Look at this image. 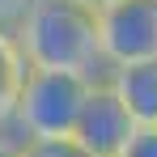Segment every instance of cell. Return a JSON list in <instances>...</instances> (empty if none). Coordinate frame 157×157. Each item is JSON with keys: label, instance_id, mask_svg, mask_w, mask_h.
<instances>
[{"label": "cell", "instance_id": "obj_1", "mask_svg": "<svg viewBox=\"0 0 157 157\" xmlns=\"http://www.w3.org/2000/svg\"><path fill=\"white\" fill-rule=\"evenodd\" d=\"M13 43L26 68L81 72L89 81H106L98 51V17L77 0H34L13 30Z\"/></svg>", "mask_w": 157, "mask_h": 157}, {"label": "cell", "instance_id": "obj_2", "mask_svg": "<svg viewBox=\"0 0 157 157\" xmlns=\"http://www.w3.org/2000/svg\"><path fill=\"white\" fill-rule=\"evenodd\" d=\"M94 81L81 72H47V68H26V81L17 89L9 132L17 140H68L77 128V115L85 106Z\"/></svg>", "mask_w": 157, "mask_h": 157}, {"label": "cell", "instance_id": "obj_3", "mask_svg": "<svg viewBox=\"0 0 157 157\" xmlns=\"http://www.w3.org/2000/svg\"><path fill=\"white\" fill-rule=\"evenodd\" d=\"M94 17L106 77L115 68L157 59V0H110Z\"/></svg>", "mask_w": 157, "mask_h": 157}, {"label": "cell", "instance_id": "obj_4", "mask_svg": "<svg viewBox=\"0 0 157 157\" xmlns=\"http://www.w3.org/2000/svg\"><path fill=\"white\" fill-rule=\"evenodd\" d=\"M132 136H136V123H132V115L123 110V102L115 98V89L106 81H94L68 140L85 157H119L128 149Z\"/></svg>", "mask_w": 157, "mask_h": 157}, {"label": "cell", "instance_id": "obj_5", "mask_svg": "<svg viewBox=\"0 0 157 157\" xmlns=\"http://www.w3.org/2000/svg\"><path fill=\"white\" fill-rule=\"evenodd\" d=\"M106 85L115 89V98L123 102L136 128H157V59L115 68L106 77Z\"/></svg>", "mask_w": 157, "mask_h": 157}, {"label": "cell", "instance_id": "obj_6", "mask_svg": "<svg viewBox=\"0 0 157 157\" xmlns=\"http://www.w3.org/2000/svg\"><path fill=\"white\" fill-rule=\"evenodd\" d=\"M21 81H26V59L17 51L13 34H0V132H9V119H13V102H17Z\"/></svg>", "mask_w": 157, "mask_h": 157}, {"label": "cell", "instance_id": "obj_7", "mask_svg": "<svg viewBox=\"0 0 157 157\" xmlns=\"http://www.w3.org/2000/svg\"><path fill=\"white\" fill-rule=\"evenodd\" d=\"M21 157H85L72 140H21Z\"/></svg>", "mask_w": 157, "mask_h": 157}, {"label": "cell", "instance_id": "obj_8", "mask_svg": "<svg viewBox=\"0 0 157 157\" xmlns=\"http://www.w3.org/2000/svg\"><path fill=\"white\" fill-rule=\"evenodd\" d=\"M119 157H157V128H136V136Z\"/></svg>", "mask_w": 157, "mask_h": 157}, {"label": "cell", "instance_id": "obj_9", "mask_svg": "<svg viewBox=\"0 0 157 157\" xmlns=\"http://www.w3.org/2000/svg\"><path fill=\"white\" fill-rule=\"evenodd\" d=\"M30 4H34V0H0V34H13Z\"/></svg>", "mask_w": 157, "mask_h": 157}, {"label": "cell", "instance_id": "obj_10", "mask_svg": "<svg viewBox=\"0 0 157 157\" xmlns=\"http://www.w3.org/2000/svg\"><path fill=\"white\" fill-rule=\"evenodd\" d=\"M0 157H21V140H17V136H4V132H0Z\"/></svg>", "mask_w": 157, "mask_h": 157}, {"label": "cell", "instance_id": "obj_11", "mask_svg": "<svg viewBox=\"0 0 157 157\" xmlns=\"http://www.w3.org/2000/svg\"><path fill=\"white\" fill-rule=\"evenodd\" d=\"M77 4H85V9H94V13H98V9H102V4H110V0H77Z\"/></svg>", "mask_w": 157, "mask_h": 157}]
</instances>
